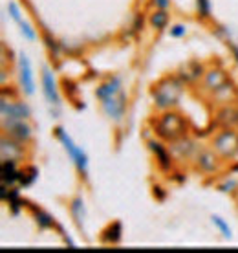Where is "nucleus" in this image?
I'll list each match as a JSON object with an SVG mask.
<instances>
[{
	"mask_svg": "<svg viewBox=\"0 0 238 253\" xmlns=\"http://www.w3.org/2000/svg\"><path fill=\"white\" fill-rule=\"evenodd\" d=\"M151 24L156 30H165L167 24H169V13L165 11V9H156L151 17Z\"/></svg>",
	"mask_w": 238,
	"mask_h": 253,
	"instance_id": "nucleus-21",
	"label": "nucleus"
},
{
	"mask_svg": "<svg viewBox=\"0 0 238 253\" xmlns=\"http://www.w3.org/2000/svg\"><path fill=\"white\" fill-rule=\"evenodd\" d=\"M154 2V6L158 7V9H167L170 4V0H152Z\"/></svg>",
	"mask_w": 238,
	"mask_h": 253,
	"instance_id": "nucleus-29",
	"label": "nucleus"
},
{
	"mask_svg": "<svg viewBox=\"0 0 238 253\" xmlns=\"http://www.w3.org/2000/svg\"><path fill=\"white\" fill-rule=\"evenodd\" d=\"M42 92H44L46 101L50 103L51 107H55V108L61 107V97H59V92H57V81L48 66L42 68Z\"/></svg>",
	"mask_w": 238,
	"mask_h": 253,
	"instance_id": "nucleus-8",
	"label": "nucleus"
},
{
	"mask_svg": "<svg viewBox=\"0 0 238 253\" xmlns=\"http://www.w3.org/2000/svg\"><path fill=\"white\" fill-rule=\"evenodd\" d=\"M196 165L203 172H214L218 169V158L213 151H200L196 154Z\"/></svg>",
	"mask_w": 238,
	"mask_h": 253,
	"instance_id": "nucleus-12",
	"label": "nucleus"
},
{
	"mask_svg": "<svg viewBox=\"0 0 238 253\" xmlns=\"http://www.w3.org/2000/svg\"><path fill=\"white\" fill-rule=\"evenodd\" d=\"M39 176V171L37 167H26V169H22V171L19 172V184L20 185H32L35 180H37Z\"/></svg>",
	"mask_w": 238,
	"mask_h": 253,
	"instance_id": "nucleus-22",
	"label": "nucleus"
},
{
	"mask_svg": "<svg viewBox=\"0 0 238 253\" xmlns=\"http://www.w3.org/2000/svg\"><path fill=\"white\" fill-rule=\"evenodd\" d=\"M151 149L158 156V162H159V165H161L163 169H169L170 167V156H169V152L161 147V143H158V141H151Z\"/></svg>",
	"mask_w": 238,
	"mask_h": 253,
	"instance_id": "nucleus-19",
	"label": "nucleus"
},
{
	"mask_svg": "<svg viewBox=\"0 0 238 253\" xmlns=\"http://www.w3.org/2000/svg\"><path fill=\"white\" fill-rule=\"evenodd\" d=\"M19 76H20V84L24 90L26 95H32L35 92V81H33V72H32V63L24 51H20L19 55Z\"/></svg>",
	"mask_w": 238,
	"mask_h": 253,
	"instance_id": "nucleus-7",
	"label": "nucleus"
},
{
	"mask_svg": "<svg viewBox=\"0 0 238 253\" xmlns=\"http://www.w3.org/2000/svg\"><path fill=\"white\" fill-rule=\"evenodd\" d=\"M101 101V107H103V112L114 121H119L123 116H125V110H126V94L123 90H119L118 94H112V95H107V97H103L99 99Z\"/></svg>",
	"mask_w": 238,
	"mask_h": 253,
	"instance_id": "nucleus-5",
	"label": "nucleus"
},
{
	"mask_svg": "<svg viewBox=\"0 0 238 253\" xmlns=\"http://www.w3.org/2000/svg\"><path fill=\"white\" fill-rule=\"evenodd\" d=\"M211 222H213L214 226H216V228L220 229V233L224 235V237H226V239H229V237H231V228H229V226H227V222L224 220V218H222V216H218V215H213V216H211Z\"/></svg>",
	"mask_w": 238,
	"mask_h": 253,
	"instance_id": "nucleus-24",
	"label": "nucleus"
},
{
	"mask_svg": "<svg viewBox=\"0 0 238 253\" xmlns=\"http://www.w3.org/2000/svg\"><path fill=\"white\" fill-rule=\"evenodd\" d=\"M213 95L218 99V103H229L231 99L237 97V90H235V86H233L231 83H226L218 90H214Z\"/></svg>",
	"mask_w": 238,
	"mask_h": 253,
	"instance_id": "nucleus-17",
	"label": "nucleus"
},
{
	"mask_svg": "<svg viewBox=\"0 0 238 253\" xmlns=\"http://www.w3.org/2000/svg\"><path fill=\"white\" fill-rule=\"evenodd\" d=\"M0 151H2V160L19 162V160H22V156H24V143H20V141H17V139H13L11 136H9V138L4 136V138H2Z\"/></svg>",
	"mask_w": 238,
	"mask_h": 253,
	"instance_id": "nucleus-10",
	"label": "nucleus"
},
{
	"mask_svg": "<svg viewBox=\"0 0 238 253\" xmlns=\"http://www.w3.org/2000/svg\"><path fill=\"white\" fill-rule=\"evenodd\" d=\"M7 11H9L11 19L15 20L17 24H20V22H22V15H20V9H19V6H17L15 2H9V4H7Z\"/></svg>",
	"mask_w": 238,
	"mask_h": 253,
	"instance_id": "nucleus-27",
	"label": "nucleus"
},
{
	"mask_svg": "<svg viewBox=\"0 0 238 253\" xmlns=\"http://www.w3.org/2000/svg\"><path fill=\"white\" fill-rule=\"evenodd\" d=\"M213 149L222 158H235L238 154V134L233 128H226L213 139Z\"/></svg>",
	"mask_w": 238,
	"mask_h": 253,
	"instance_id": "nucleus-4",
	"label": "nucleus"
},
{
	"mask_svg": "<svg viewBox=\"0 0 238 253\" xmlns=\"http://www.w3.org/2000/svg\"><path fill=\"white\" fill-rule=\"evenodd\" d=\"M32 211H33V215H35V220H37V224L42 229H48V228H51V226L55 224V222H53V218H51L48 213H44L42 209L32 208Z\"/></svg>",
	"mask_w": 238,
	"mask_h": 253,
	"instance_id": "nucleus-23",
	"label": "nucleus"
},
{
	"mask_svg": "<svg viewBox=\"0 0 238 253\" xmlns=\"http://www.w3.org/2000/svg\"><path fill=\"white\" fill-rule=\"evenodd\" d=\"M196 4H198V15L207 19L211 15V0H196Z\"/></svg>",
	"mask_w": 238,
	"mask_h": 253,
	"instance_id": "nucleus-25",
	"label": "nucleus"
},
{
	"mask_svg": "<svg viewBox=\"0 0 238 253\" xmlns=\"http://www.w3.org/2000/svg\"><path fill=\"white\" fill-rule=\"evenodd\" d=\"M183 92L182 77H163L152 86V97L158 108L169 110L170 107L178 105V99Z\"/></svg>",
	"mask_w": 238,
	"mask_h": 253,
	"instance_id": "nucleus-1",
	"label": "nucleus"
},
{
	"mask_svg": "<svg viewBox=\"0 0 238 253\" xmlns=\"http://www.w3.org/2000/svg\"><path fill=\"white\" fill-rule=\"evenodd\" d=\"M119 90H123V86H121V79H119V77H110L108 81H105L103 84L97 86L95 95H97V99H103V97H107V95L118 94Z\"/></svg>",
	"mask_w": 238,
	"mask_h": 253,
	"instance_id": "nucleus-14",
	"label": "nucleus"
},
{
	"mask_svg": "<svg viewBox=\"0 0 238 253\" xmlns=\"http://www.w3.org/2000/svg\"><path fill=\"white\" fill-rule=\"evenodd\" d=\"M218 123L226 126V128H233L235 125H238V110L233 107H224L218 112Z\"/></svg>",
	"mask_w": 238,
	"mask_h": 253,
	"instance_id": "nucleus-15",
	"label": "nucleus"
},
{
	"mask_svg": "<svg viewBox=\"0 0 238 253\" xmlns=\"http://www.w3.org/2000/svg\"><path fill=\"white\" fill-rule=\"evenodd\" d=\"M55 136L59 138V141L64 145V149H66V152L70 154L72 162L76 164L77 171L81 172V176L86 178V172H88V156H86V152L82 151L81 147H77L76 143H74V139L66 134V130H64L63 126H57Z\"/></svg>",
	"mask_w": 238,
	"mask_h": 253,
	"instance_id": "nucleus-3",
	"label": "nucleus"
},
{
	"mask_svg": "<svg viewBox=\"0 0 238 253\" xmlns=\"http://www.w3.org/2000/svg\"><path fill=\"white\" fill-rule=\"evenodd\" d=\"M7 136H11L13 139H17L20 143H28L32 139V126L26 123V120L19 121H7L4 123Z\"/></svg>",
	"mask_w": 238,
	"mask_h": 253,
	"instance_id": "nucleus-9",
	"label": "nucleus"
},
{
	"mask_svg": "<svg viewBox=\"0 0 238 253\" xmlns=\"http://www.w3.org/2000/svg\"><path fill=\"white\" fill-rule=\"evenodd\" d=\"M185 121L178 112H165L156 121V134L165 141H176L185 136Z\"/></svg>",
	"mask_w": 238,
	"mask_h": 253,
	"instance_id": "nucleus-2",
	"label": "nucleus"
},
{
	"mask_svg": "<svg viewBox=\"0 0 238 253\" xmlns=\"http://www.w3.org/2000/svg\"><path fill=\"white\" fill-rule=\"evenodd\" d=\"M185 33H187V28L183 24H176L170 28V35L176 39H180V37H185Z\"/></svg>",
	"mask_w": 238,
	"mask_h": 253,
	"instance_id": "nucleus-28",
	"label": "nucleus"
},
{
	"mask_svg": "<svg viewBox=\"0 0 238 253\" xmlns=\"http://www.w3.org/2000/svg\"><path fill=\"white\" fill-rule=\"evenodd\" d=\"M0 110H2V123L28 120L30 114H32V110H30V107L26 103L7 101L6 97H2V101H0Z\"/></svg>",
	"mask_w": 238,
	"mask_h": 253,
	"instance_id": "nucleus-6",
	"label": "nucleus"
},
{
	"mask_svg": "<svg viewBox=\"0 0 238 253\" xmlns=\"http://www.w3.org/2000/svg\"><path fill=\"white\" fill-rule=\"evenodd\" d=\"M203 74V66L198 63H187L185 66L182 68V74H180V77H182V81L189 83V81H196L198 77Z\"/></svg>",
	"mask_w": 238,
	"mask_h": 253,
	"instance_id": "nucleus-16",
	"label": "nucleus"
},
{
	"mask_svg": "<svg viewBox=\"0 0 238 253\" xmlns=\"http://www.w3.org/2000/svg\"><path fill=\"white\" fill-rule=\"evenodd\" d=\"M70 211H72V215L76 218L77 226L82 228V218H84V202H82L81 198H74L72 204H70Z\"/></svg>",
	"mask_w": 238,
	"mask_h": 253,
	"instance_id": "nucleus-20",
	"label": "nucleus"
},
{
	"mask_svg": "<svg viewBox=\"0 0 238 253\" xmlns=\"http://www.w3.org/2000/svg\"><path fill=\"white\" fill-rule=\"evenodd\" d=\"M19 26H20V33L24 35L26 41H35V37H37V35H35V32H33L32 26L28 24V22H24V20H22Z\"/></svg>",
	"mask_w": 238,
	"mask_h": 253,
	"instance_id": "nucleus-26",
	"label": "nucleus"
},
{
	"mask_svg": "<svg viewBox=\"0 0 238 253\" xmlns=\"http://www.w3.org/2000/svg\"><path fill=\"white\" fill-rule=\"evenodd\" d=\"M121 233H123V228H121V222H112L107 229H105V235H103V241L110 242V244H118L121 241Z\"/></svg>",
	"mask_w": 238,
	"mask_h": 253,
	"instance_id": "nucleus-18",
	"label": "nucleus"
},
{
	"mask_svg": "<svg viewBox=\"0 0 238 253\" xmlns=\"http://www.w3.org/2000/svg\"><path fill=\"white\" fill-rule=\"evenodd\" d=\"M235 187H237V182H235V180H231V182H227V184L222 185L220 189L226 191V193H229V191H235Z\"/></svg>",
	"mask_w": 238,
	"mask_h": 253,
	"instance_id": "nucleus-30",
	"label": "nucleus"
},
{
	"mask_svg": "<svg viewBox=\"0 0 238 253\" xmlns=\"http://www.w3.org/2000/svg\"><path fill=\"white\" fill-rule=\"evenodd\" d=\"M17 162H9V160H2V167H0V178H2V185H13L19 182V169H17Z\"/></svg>",
	"mask_w": 238,
	"mask_h": 253,
	"instance_id": "nucleus-13",
	"label": "nucleus"
},
{
	"mask_svg": "<svg viewBox=\"0 0 238 253\" xmlns=\"http://www.w3.org/2000/svg\"><path fill=\"white\" fill-rule=\"evenodd\" d=\"M226 83H227V76L224 74V70L213 68L209 70L205 74V77H203V88L209 90V92H214V90H218Z\"/></svg>",
	"mask_w": 238,
	"mask_h": 253,
	"instance_id": "nucleus-11",
	"label": "nucleus"
}]
</instances>
